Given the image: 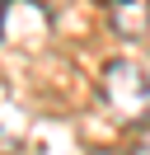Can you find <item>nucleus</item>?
Wrapping results in <instances>:
<instances>
[{"mask_svg": "<svg viewBox=\"0 0 150 155\" xmlns=\"http://www.w3.org/2000/svg\"><path fill=\"white\" fill-rule=\"evenodd\" d=\"M89 155H131V150H117V146H103V150H89Z\"/></svg>", "mask_w": 150, "mask_h": 155, "instance_id": "nucleus-4", "label": "nucleus"}, {"mask_svg": "<svg viewBox=\"0 0 150 155\" xmlns=\"http://www.w3.org/2000/svg\"><path fill=\"white\" fill-rule=\"evenodd\" d=\"M99 94L122 122H145L150 117V66L131 57H112L99 71Z\"/></svg>", "mask_w": 150, "mask_h": 155, "instance_id": "nucleus-1", "label": "nucleus"}, {"mask_svg": "<svg viewBox=\"0 0 150 155\" xmlns=\"http://www.w3.org/2000/svg\"><path fill=\"white\" fill-rule=\"evenodd\" d=\"M131 155H150V127L136 136V141H131Z\"/></svg>", "mask_w": 150, "mask_h": 155, "instance_id": "nucleus-3", "label": "nucleus"}, {"mask_svg": "<svg viewBox=\"0 0 150 155\" xmlns=\"http://www.w3.org/2000/svg\"><path fill=\"white\" fill-rule=\"evenodd\" d=\"M103 5H108V24L117 38L141 42L150 33V0H103Z\"/></svg>", "mask_w": 150, "mask_h": 155, "instance_id": "nucleus-2", "label": "nucleus"}]
</instances>
